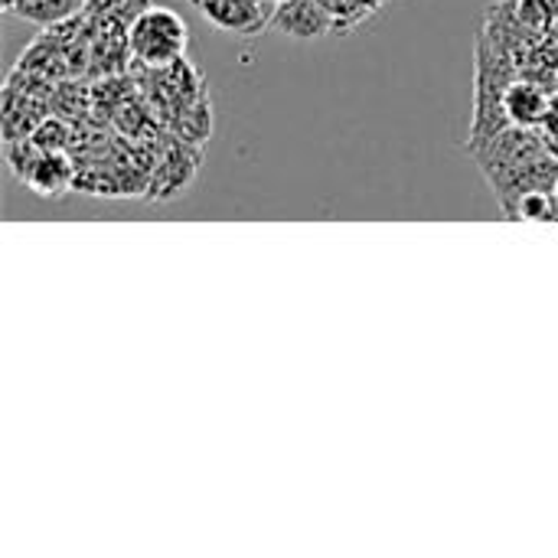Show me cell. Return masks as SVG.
<instances>
[{"label": "cell", "mask_w": 558, "mask_h": 558, "mask_svg": "<svg viewBox=\"0 0 558 558\" xmlns=\"http://www.w3.org/2000/svg\"><path fill=\"white\" fill-rule=\"evenodd\" d=\"M271 26L291 39H324L333 33V16L320 0H281L275 3Z\"/></svg>", "instance_id": "5"}, {"label": "cell", "mask_w": 558, "mask_h": 558, "mask_svg": "<svg viewBox=\"0 0 558 558\" xmlns=\"http://www.w3.org/2000/svg\"><path fill=\"white\" fill-rule=\"evenodd\" d=\"M513 219H526V222H558V203L553 190H533L517 203V216Z\"/></svg>", "instance_id": "12"}, {"label": "cell", "mask_w": 558, "mask_h": 558, "mask_svg": "<svg viewBox=\"0 0 558 558\" xmlns=\"http://www.w3.org/2000/svg\"><path fill=\"white\" fill-rule=\"evenodd\" d=\"M177 137L190 141V144H203L209 134H213V105H209V95L199 92L193 101H186L167 124Z\"/></svg>", "instance_id": "8"}, {"label": "cell", "mask_w": 558, "mask_h": 558, "mask_svg": "<svg viewBox=\"0 0 558 558\" xmlns=\"http://www.w3.org/2000/svg\"><path fill=\"white\" fill-rule=\"evenodd\" d=\"M549 101H553V92L533 78H517L504 95L507 118L517 128H543L549 114Z\"/></svg>", "instance_id": "6"}, {"label": "cell", "mask_w": 558, "mask_h": 558, "mask_svg": "<svg viewBox=\"0 0 558 558\" xmlns=\"http://www.w3.org/2000/svg\"><path fill=\"white\" fill-rule=\"evenodd\" d=\"M333 16V33H350L383 10L386 0H320Z\"/></svg>", "instance_id": "10"}, {"label": "cell", "mask_w": 558, "mask_h": 558, "mask_svg": "<svg viewBox=\"0 0 558 558\" xmlns=\"http://www.w3.org/2000/svg\"><path fill=\"white\" fill-rule=\"evenodd\" d=\"M29 137H33V144H36L43 154H65L69 144H72V128H69V121H62V118H46Z\"/></svg>", "instance_id": "11"}, {"label": "cell", "mask_w": 558, "mask_h": 558, "mask_svg": "<svg viewBox=\"0 0 558 558\" xmlns=\"http://www.w3.org/2000/svg\"><path fill=\"white\" fill-rule=\"evenodd\" d=\"M199 170V144H190L183 137H170L160 154L157 163L150 170V183H147V203H170L177 199Z\"/></svg>", "instance_id": "3"}, {"label": "cell", "mask_w": 558, "mask_h": 558, "mask_svg": "<svg viewBox=\"0 0 558 558\" xmlns=\"http://www.w3.org/2000/svg\"><path fill=\"white\" fill-rule=\"evenodd\" d=\"M26 186L39 196H62L69 186H75V160H69L65 154H43L29 177H26Z\"/></svg>", "instance_id": "7"}, {"label": "cell", "mask_w": 558, "mask_h": 558, "mask_svg": "<svg viewBox=\"0 0 558 558\" xmlns=\"http://www.w3.org/2000/svg\"><path fill=\"white\" fill-rule=\"evenodd\" d=\"M85 10V0H16L13 16L33 23V26H59Z\"/></svg>", "instance_id": "9"}, {"label": "cell", "mask_w": 558, "mask_h": 558, "mask_svg": "<svg viewBox=\"0 0 558 558\" xmlns=\"http://www.w3.org/2000/svg\"><path fill=\"white\" fill-rule=\"evenodd\" d=\"M186 23L177 10L170 7H144L131 26H128V46H131V62L141 69H167L186 52Z\"/></svg>", "instance_id": "2"}, {"label": "cell", "mask_w": 558, "mask_h": 558, "mask_svg": "<svg viewBox=\"0 0 558 558\" xmlns=\"http://www.w3.org/2000/svg\"><path fill=\"white\" fill-rule=\"evenodd\" d=\"M517 10L533 29L543 33H549V26L558 23V0H517Z\"/></svg>", "instance_id": "14"}, {"label": "cell", "mask_w": 558, "mask_h": 558, "mask_svg": "<svg viewBox=\"0 0 558 558\" xmlns=\"http://www.w3.org/2000/svg\"><path fill=\"white\" fill-rule=\"evenodd\" d=\"M484 180L490 183L507 219L517 216V203L533 190H556L558 154L546 144L539 128H517L494 134L490 141L468 147Z\"/></svg>", "instance_id": "1"}, {"label": "cell", "mask_w": 558, "mask_h": 558, "mask_svg": "<svg viewBox=\"0 0 558 558\" xmlns=\"http://www.w3.org/2000/svg\"><path fill=\"white\" fill-rule=\"evenodd\" d=\"M553 193H556V203H558V183H556V190H553Z\"/></svg>", "instance_id": "15"}, {"label": "cell", "mask_w": 558, "mask_h": 558, "mask_svg": "<svg viewBox=\"0 0 558 558\" xmlns=\"http://www.w3.org/2000/svg\"><path fill=\"white\" fill-rule=\"evenodd\" d=\"M271 3H281V0H271Z\"/></svg>", "instance_id": "16"}, {"label": "cell", "mask_w": 558, "mask_h": 558, "mask_svg": "<svg viewBox=\"0 0 558 558\" xmlns=\"http://www.w3.org/2000/svg\"><path fill=\"white\" fill-rule=\"evenodd\" d=\"M199 16L229 33V36H255L271 26L275 3L271 0H190Z\"/></svg>", "instance_id": "4"}, {"label": "cell", "mask_w": 558, "mask_h": 558, "mask_svg": "<svg viewBox=\"0 0 558 558\" xmlns=\"http://www.w3.org/2000/svg\"><path fill=\"white\" fill-rule=\"evenodd\" d=\"M144 7H150V0H85L88 16H114L124 23H131Z\"/></svg>", "instance_id": "13"}]
</instances>
